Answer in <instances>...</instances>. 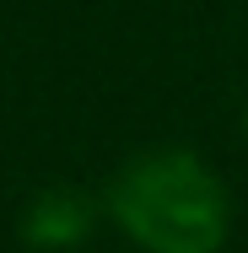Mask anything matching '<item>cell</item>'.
I'll list each match as a JSON object with an SVG mask.
<instances>
[{
    "label": "cell",
    "instance_id": "7a4b0ae2",
    "mask_svg": "<svg viewBox=\"0 0 248 253\" xmlns=\"http://www.w3.org/2000/svg\"><path fill=\"white\" fill-rule=\"evenodd\" d=\"M92 221H98V205L81 189H44L22 215V237L33 248L65 253V248H81L92 237Z\"/></svg>",
    "mask_w": 248,
    "mask_h": 253
},
{
    "label": "cell",
    "instance_id": "6da1fadb",
    "mask_svg": "<svg viewBox=\"0 0 248 253\" xmlns=\"http://www.w3.org/2000/svg\"><path fill=\"white\" fill-rule=\"evenodd\" d=\"M108 210L146 253H216L232 226L221 178L189 151L135 156L113 178Z\"/></svg>",
    "mask_w": 248,
    "mask_h": 253
}]
</instances>
